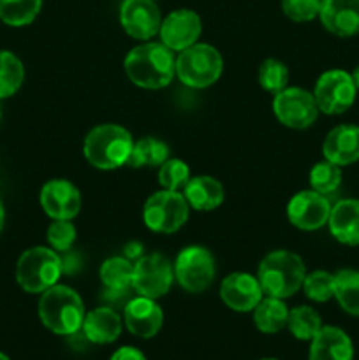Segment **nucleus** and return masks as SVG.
<instances>
[{
	"instance_id": "f257e3e1",
	"label": "nucleus",
	"mask_w": 359,
	"mask_h": 360,
	"mask_svg": "<svg viewBox=\"0 0 359 360\" xmlns=\"http://www.w3.org/2000/svg\"><path fill=\"white\" fill-rule=\"evenodd\" d=\"M125 72L129 79L141 88L157 90L168 86L176 74L171 49L158 42L137 46L127 55Z\"/></svg>"
},
{
	"instance_id": "f03ea898",
	"label": "nucleus",
	"mask_w": 359,
	"mask_h": 360,
	"mask_svg": "<svg viewBox=\"0 0 359 360\" xmlns=\"http://www.w3.org/2000/svg\"><path fill=\"white\" fill-rule=\"evenodd\" d=\"M39 316L46 329L58 336H70L83 327L84 306L80 295L69 287L53 285L39 301Z\"/></svg>"
},
{
	"instance_id": "7ed1b4c3",
	"label": "nucleus",
	"mask_w": 359,
	"mask_h": 360,
	"mask_svg": "<svg viewBox=\"0 0 359 360\" xmlns=\"http://www.w3.org/2000/svg\"><path fill=\"white\" fill-rule=\"evenodd\" d=\"M305 276L306 269L303 260L296 253L278 250L260 262L257 280L267 297L285 299L303 287Z\"/></svg>"
},
{
	"instance_id": "20e7f679",
	"label": "nucleus",
	"mask_w": 359,
	"mask_h": 360,
	"mask_svg": "<svg viewBox=\"0 0 359 360\" xmlns=\"http://www.w3.org/2000/svg\"><path fill=\"white\" fill-rule=\"evenodd\" d=\"M132 137L123 127L120 125H99L87 136L83 144V151L87 160L94 167L116 169L127 164L132 151Z\"/></svg>"
},
{
	"instance_id": "39448f33",
	"label": "nucleus",
	"mask_w": 359,
	"mask_h": 360,
	"mask_svg": "<svg viewBox=\"0 0 359 360\" xmlns=\"http://www.w3.org/2000/svg\"><path fill=\"white\" fill-rule=\"evenodd\" d=\"M62 260L53 250L30 248L20 257L16 266V280L25 292L39 294L56 285L62 274Z\"/></svg>"
},
{
	"instance_id": "423d86ee",
	"label": "nucleus",
	"mask_w": 359,
	"mask_h": 360,
	"mask_svg": "<svg viewBox=\"0 0 359 360\" xmlns=\"http://www.w3.org/2000/svg\"><path fill=\"white\" fill-rule=\"evenodd\" d=\"M175 70L180 81L187 86L206 88L220 77L224 60L213 46L194 44L180 51Z\"/></svg>"
},
{
	"instance_id": "0eeeda50",
	"label": "nucleus",
	"mask_w": 359,
	"mask_h": 360,
	"mask_svg": "<svg viewBox=\"0 0 359 360\" xmlns=\"http://www.w3.org/2000/svg\"><path fill=\"white\" fill-rule=\"evenodd\" d=\"M144 224L153 232L172 234L189 218V202L172 190H162L146 200L143 210Z\"/></svg>"
},
{
	"instance_id": "6e6552de",
	"label": "nucleus",
	"mask_w": 359,
	"mask_h": 360,
	"mask_svg": "<svg viewBox=\"0 0 359 360\" xmlns=\"http://www.w3.org/2000/svg\"><path fill=\"white\" fill-rule=\"evenodd\" d=\"M355 88L352 76L345 70H327L319 77L313 91L319 111L326 115H341L355 101Z\"/></svg>"
},
{
	"instance_id": "1a4fd4ad",
	"label": "nucleus",
	"mask_w": 359,
	"mask_h": 360,
	"mask_svg": "<svg viewBox=\"0 0 359 360\" xmlns=\"http://www.w3.org/2000/svg\"><path fill=\"white\" fill-rule=\"evenodd\" d=\"M175 278L192 294H201L215 278V260L203 246H189L178 255L175 264Z\"/></svg>"
},
{
	"instance_id": "9d476101",
	"label": "nucleus",
	"mask_w": 359,
	"mask_h": 360,
	"mask_svg": "<svg viewBox=\"0 0 359 360\" xmlns=\"http://www.w3.org/2000/svg\"><path fill=\"white\" fill-rule=\"evenodd\" d=\"M275 116L289 129H308L319 115V108L312 94L303 88H285L275 94Z\"/></svg>"
},
{
	"instance_id": "9b49d317",
	"label": "nucleus",
	"mask_w": 359,
	"mask_h": 360,
	"mask_svg": "<svg viewBox=\"0 0 359 360\" xmlns=\"http://www.w3.org/2000/svg\"><path fill=\"white\" fill-rule=\"evenodd\" d=\"M172 278H175V269L160 253H151L134 264L132 287L143 297L157 299L168 294Z\"/></svg>"
},
{
	"instance_id": "f8f14e48",
	"label": "nucleus",
	"mask_w": 359,
	"mask_h": 360,
	"mask_svg": "<svg viewBox=\"0 0 359 360\" xmlns=\"http://www.w3.org/2000/svg\"><path fill=\"white\" fill-rule=\"evenodd\" d=\"M329 214V200L315 190L296 193L287 206L289 221L301 231H317L327 224Z\"/></svg>"
},
{
	"instance_id": "ddd939ff",
	"label": "nucleus",
	"mask_w": 359,
	"mask_h": 360,
	"mask_svg": "<svg viewBox=\"0 0 359 360\" xmlns=\"http://www.w3.org/2000/svg\"><path fill=\"white\" fill-rule=\"evenodd\" d=\"M120 23L130 37L146 41L160 30V11L155 0H123Z\"/></svg>"
},
{
	"instance_id": "4468645a",
	"label": "nucleus",
	"mask_w": 359,
	"mask_h": 360,
	"mask_svg": "<svg viewBox=\"0 0 359 360\" xmlns=\"http://www.w3.org/2000/svg\"><path fill=\"white\" fill-rule=\"evenodd\" d=\"M162 44L171 51H183L196 44L201 35V20L194 11L178 9L169 14L158 30Z\"/></svg>"
},
{
	"instance_id": "2eb2a0df",
	"label": "nucleus",
	"mask_w": 359,
	"mask_h": 360,
	"mask_svg": "<svg viewBox=\"0 0 359 360\" xmlns=\"http://www.w3.org/2000/svg\"><path fill=\"white\" fill-rule=\"evenodd\" d=\"M41 204L55 220H73L81 210V195L73 183L53 179L42 186Z\"/></svg>"
},
{
	"instance_id": "dca6fc26",
	"label": "nucleus",
	"mask_w": 359,
	"mask_h": 360,
	"mask_svg": "<svg viewBox=\"0 0 359 360\" xmlns=\"http://www.w3.org/2000/svg\"><path fill=\"white\" fill-rule=\"evenodd\" d=\"M123 320H125L127 329L134 336L148 340L160 330L162 322H164V313H162L160 306L155 302V299L141 295V297L127 302L125 309H123Z\"/></svg>"
},
{
	"instance_id": "f3484780",
	"label": "nucleus",
	"mask_w": 359,
	"mask_h": 360,
	"mask_svg": "<svg viewBox=\"0 0 359 360\" xmlns=\"http://www.w3.org/2000/svg\"><path fill=\"white\" fill-rule=\"evenodd\" d=\"M220 297L234 311H250L263 299L259 280L246 273H232L222 281Z\"/></svg>"
},
{
	"instance_id": "a211bd4d",
	"label": "nucleus",
	"mask_w": 359,
	"mask_h": 360,
	"mask_svg": "<svg viewBox=\"0 0 359 360\" xmlns=\"http://www.w3.org/2000/svg\"><path fill=\"white\" fill-rule=\"evenodd\" d=\"M319 16L326 30L338 37L359 34V0H322Z\"/></svg>"
},
{
	"instance_id": "6ab92c4d",
	"label": "nucleus",
	"mask_w": 359,
	"mask_h": 360,
	"mask_svg": "<svg viewBox=\"0 0 359 360\" xmlns=\"http://www.w3.org/2000/svg\"><path fill=\"white\" fill-rule=\"evenodd\" d=\"M324 157L336 165H351L359 160V127L345 123L326 136L322 144Z\"/></svg>"
},
{
	"instance_id": "aec40b11",
	"label": "nucleus",
	"mask_w": 359,
	"mask_h": 360,
	"mask_svg": "<svg viewBox=\"0 0 359 360\" xmlns=\"http://www.w3.org/2000/svg\"><path fill=\"white\" fill-rule=\"evenodd\" d=\"M354 347L347 334L333 326L322 327L310 345L308 360H352Z\"/></svg>"
},
{
	"instance_id": "412c9836",
	"label": "nucleus",
	"mask_w": 359,
	"mask_h": 360,
	"mask_svg": "<svg viewBox=\"0 0 359 360\" xmlns=\"http://www.w3.org/2000/svg\"><path fill=\"white\" fill-rule=\"evenodd\" d=\"M327 224L336 241L348 246H359V199L338 200L331 207Z\"/></svg>"
},
{
	"instance_id": "4be33fe9",
	"label": "nucleus",
	"mask_w": 359,
	"mask_h": 360,
	"mask_svg": "<svg viewBox=\"0 0 359 360\" xmlns=\"http://www.w3.org/2000/svg\"><path fill=\"white\" fill-rule=\"evenodd\" d=\"M83 334L90 343L108 345L122 334V319L111 308L92 309L83 320Z\"/></svg>"
},
{
	"instance_id": "5701e85b",
	"label": "nucleus",
	"mask_w": 359,
	"mask_h": 360,
	"mask_svg": "<svg viewBox=\"0 0 359 360\" xmlns=\"http://www.w3.org/2000/svg\"><path fill=\"white\" fill-rule=\"evenodd\" d=\"M183 188H185L183 197L187 199L189 206H192L197 211H211L220 206L222 200H224V188L211 176L190 178Z\"/></svg>"
},
{
	"instance_id": "b1692460",
	"label": "nucleus",
	"mask_w": 359,
	"mask_h": 360,
	"mask_svg": "<svg viewBox=\"0 0 359 360\" xmlns=\"http://www.w3.org/2000/svg\"><path fill=\"white\" fill-rule=\"evenodd\" d=\"M287 319L289 309L282 299H260L259 304L253 308V322L264 334H275L287 327Z\"/></svg>"
},
{
	"instance_id": "393cba45",
	"label": "nucleus",
	"mask_w": 359,
	"mask_h": 360,
	"mask_svg": "<svg viewBox=\"0 0 359 360\" xmlns=\"http://www.w3.org/2000/svg\"><path fill=\"white\" fill-rule=\"evenodd\" d=\"M169 148L155 137H143L134 143L127 164L130 167H158L168 160Z\"/></svg>"
},
{
	"instance_id": "a878e982",
	"label": "nucleus",
	"mask_w": 359,
	"mask_h": 360,
	"mask_svg": "<svg viewBox=\"0 0 359 360\" xmlns=\"http://www.w3.org/2000/svg\"><path fill=\"white\" fill-rule=\"evenodd\" d=\"M334 297L344 311L359 316V271L344 269L334 274Z\"/></svg>"
},
{
	"instance_id": "bb28decb",
	"label": "nucleus",
	"mask_w": 359,
	"mask_h": 360,
	"mask_svg": "<svg viewBox=\"0 0 359 360\" xmlns=\"http://www.w3.org/2000/svg\"><path fill=\"white\" fill-rule=\"evenodd\" d=\"M287 327L294 338L301 341H312L322 329L320 315L310 306H298L289 311Z\"/></svg>"
},
{
	"instance_id": "cd10ccee",
	"label": "nucleus",
	"mask_w": 359,
	"mask_h": 360,
	"mask_svg": "<svg viewBox=\"0 0 359 360\" xmlns=\"http://www.w3.org/2000/svg\"><path fill=\"white\" fill-rule=\"evenodd\" d=\"M101 280L106 288L111 292H125L132 287L134 280V266L127 259L122 257H113L106 260L101 267Z\"/></svg>"
},
{
	"instance_id": "c85d7f7f",
	"label": "nucleus",
	"mask_w": 359,
	"mask_h": 360,
	"mask_svg": "<svg viewBox=\"0 0 359 360\" xmlns=\"http://www.w3.org/2000/svg\"><path fill=\"white\" fill-rule=\"evenodd\" d=\"M42 0H0V20L11 27L32 23L39 14Z\"/></svg>"
},
{
	"instance_id": "c756f323",
	"label": "nucleus",
	"mask_w": 359,
	"mask_h": 360,
	"mask_svg": "<svg viewBox=\"0 0 359 360\" xmlns=\"http://www.w3.org/2000/svg\"><path fill=\"white\" fill-rule=\"evenodd\" d=\"M25 77L20 58L11 51H0V98L16 94Z\"/></svg>"
},
{
	"instance_id": "7c9ffc66",
	"label": "nucleus",
	"mask_w": 359,
	"mask_h": 360,
	"mask_svg": "<svg viewBox=\"0 0 359 360\" xmlns=\"http://www.w3.org/2000/svg\"><path fill=\"white\" fill-rule=\"evenodd\" d=\"M310 183H312L313 190L322 193V195L336 192L341 183L340 165L327 160L319 162V164L313 165L312 172H310Z\"/></svg>"
},
{
	"instance_id": "2f4dec72",
	"label": "nucleus",
	"mask_w": 359,
	"mask_h": 360,
	"mask_svg": "<svg viewBox=\"0 0 359 360\" xmlns=\"http://www.w3.org/2000/svg\"><path fill=\"white\" fill-rule=\"evenodd\" d=\"M287 81H289V70L282 62H278V60L275 58H267L260 63L259 83L264 90L278 94V91L285 90Z\"/></svg>"
},
{
	"instance_id": "473e14b6",
	"label": "nucleus",
	"mask_w": 359,
	"mask_h": 360,
	"mask_svg": "<svg viewBox=\"0 0 359 360\" xmlns=\"http://www.w3.org/2000/svg\"><path fill=\"white\" fill-rule=\"evenodd\" d=\"M303 290L306 297L315 302H326L334 297V276L326 271H315V273L305 276Z\"/></svg>"
},
{
	"instance_id": "72a5a7b5",
	"label": "nucleus",
	"mask_w": 359,
	"mask_h": 360,
	"mask_svg": "<svg viewBox=\"0 0 359 360\" xmlns=\"http://www.w3.org/2000/svg\"><path fill=\"white\" fill-rule=\"evenodd\" d=\"M190 179V171L189 165L185 162L178 160V158H172V160H165L160 165V171H158V181L164 186V190H172V192H178L180 188L187 185V181Z\"/></svg>"
},
{
	"instance_id": "f704fd0d",
	"label": "nucleus",
	"mask_w": 359,
	"mask_h": 360,
	"mask_svg": "<svg viewBox=\"0 0 359 360\" xmlns=\"http://www.w3.org/2000/svg\"><path fill=\"white\" fill-rule=\"evenodd\" d=\"M320 2L322 0H282V9L292 21L303 23L319 16Z\"/></svg>"
},
{
	"instance_id": "c9c22d12",
	"label": "nucleus",
	"mask_w": 359,
	"mask_h": 360,
	"mask_svg": "<svg viewBox=\"0 0 359 360\" xmlns=\"http://www.w3.org/2000/svg\"><path fill=\"white\" fill-rule=\"evenodd\" d=\"M76 239V229L69 220H56L48 229V241L58 252H67Z\"/></svg>"
},
{
	"instance_id": "e433bc0d",
	"label": "nucleus",
	"mask_w": 359,
	"mask_h": 360,
	"mask_svg": "<svg viewBox=\"0 0 359 360\" xmlns=\"http://www.w3.org/2000/svg\"><path fill=\"white\" fill-rule=\"evenodd\" d=\"M111 360H146V357L137 348L123 347L111 355Z\"/></svg>"
},
{
	"instance_id": "4c0bfd02",
	"label": "nucleus",
	"mask_w": 359,
	"mask_h": 360,
	"mask_svg": "<svg viewBox=\"0 0 359 360\" xmlns=\"http://www.w3.org/2000/svg\"><path fill=\"white\" fill-rule=\"evenodd\" d=\"M351 76H352V81H354L355 88H358V90H359V65L355 67V69H354V72H352Z\"/></svg>"
},
{
	"instance_id": "58836bf2",
	"label": "nucleus",
	"mask_w": 359,
	"mask_h": 360,
	"mask_svg": "<svg viewBox=\"0 0 359 360\" xmlns=\"http://www.w3.org/2000/svg\"><path fill=\"white\" fill-rule=\"evenodd\" d=\"M4 227V207H2V202H0V231H2Z\"/></svg>"
},
{
	"instance_id": "ea45409f",
	"label": "nucleus",
	"mask_w": 359,
	"mask_h": 360,
	"mask_svg": "<svg viewBox=\"0 0 359 360\" xmlns=\"http://www.w3.org/2000/svg\"><path fill=\"white\" fill-rule=\"evenodd\" d=\"M0 360H9V359H7V355H4L2 352H0Z\"/></svg>"
},
{
	"instance_id": "a19ab883",
	"label": "nucleus",
	"mask_w": 359,
	"mask_h": 360,
	"mask_svg": "<svg viewBox=\"0 0 359 360\" xmlns=\"http://www.w3.org/2000/svg\"><path fill=\"white\" fill-rule=\"evenodd\" d=\"M263 360H278V359H263Z\"/></svg>"
},
{
	"instance_id": "79ce46f5",
	"label": "nucleus",
	"mask_w": 359,
	"mask_h": 360,
	"mask_svg": "<svg viewBox=\"0 0 359 360\" xmlns=\"http://www.w3.org/2000/svg\"><path fill=\"white\" fill-rule=\"evenodd\" d=\"M0 118H2V111H0Z\"/></svg>"
}]
</instances>
